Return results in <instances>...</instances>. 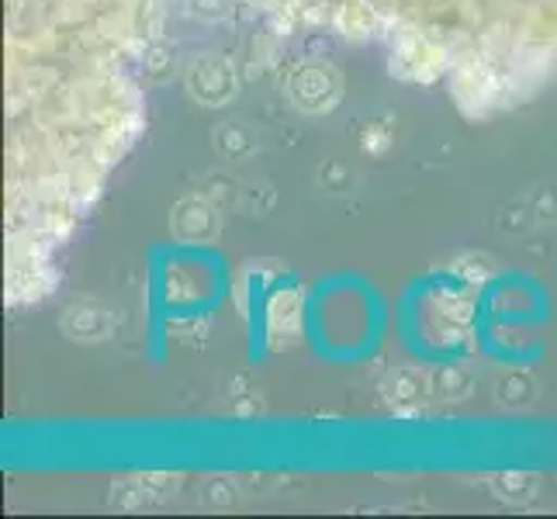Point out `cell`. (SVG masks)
<instances>
[]
</instances>
